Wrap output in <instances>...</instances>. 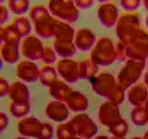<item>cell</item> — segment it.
<instances>
[{"instance_id":"29","label":"cell","mask_w":148,"mask_h":139,"mask_svg":"<svg viewBox=\"0 0 148 139\" xmlns=\"http://www.w3.org/2000/svg\"><path fill=\"white\" fill-rule=\"evenodd\" d=\"M8 8L16 16H24L25 12H30V0H8Z\"/></svg>"},{"instance_id":"34","label":"cell","mask_w":148,"mask_h":139,"mask_svg":"<svg viewBox=\"0 0 148 139\" xmlns=\"http://www.w3.org/2000/svg\"><path fill=\"white\" fill-rule=\"evenodd\" d=\"M115 58L120 63H126L127 62V45L124 42L118 40L115 43Z\"/></svg>"},{"instance_id":"30","label":"cell","mask_w":148,"mask_h":139,"mask_svg":"<svg viewBox=\"0 0 148 139\" xmlns=\"http://www.w3.org/2000/svg\"><path fill=\"white\" fill-rule=\"evenodd\" d=\"M30 102H11L9 111L15 118H25L30 114Z\"/></svg>"},{"instance_id":"17","label":"cell","mask_w":148,"mask_h":139,"mask_svg":"<svg viewBox=\"0 0 148 139\" xmlns=\"http://www.w3.org/2000/svg\"><path fill=\"white\" fill-rule=\"evenodd\" d=\"M56 23L57 18H54L53 15L47 16L38 23H34V31L36 36H39L40 39H51L54 38V30H56Z\"/></svg>"},{"instance_id":"36","label":"cell","mask_w":148,"mask_h":139,"mask_svg":"<svg viewBox=\"0 0 148 139\" xmlns=\"http://www.w3.org/2000/svg\"><path fill=\"white\" fill-rule=\"evenodd\" d=\"M142 5V0H120V6L127 12H135L138 11Z\"/></svg>"},{"instance_id":"39","label":"cell","mask_w":148,"mask_h":139,"mask_svg":"<svg viewBox=\"0 0 148 139\" xmlns=\"http://www.w3.org/2000/svg\"><path fill=\"white\" fill-rule=\"evenodd\" d=\"M9 8L8 6H5V5H2L0 6V24L2 25H6V23H8V18H9Z\"/></svg>"},{"instance_id":"20","label":"cell","mask_w":148,"mask_h":139,"mask_svg":"<svg viewBox=\"0 0 148 139\" xmlns=\"http://www.w3.org/2000/svg\"><path fill=\"white\" fill-rule=\"evenodd\" d=\"M9 99L11 102H30V90L25 82L23 81H16L11 84V90H9Z\"/></svg>"},{"instance_id":"6","label":"cell","mask_w":148,"mask_h":139,"mask_svg":"<svg viewBox=\"0 0 148 139\" xmlns=\"http://www.w3.org/2000/svg\"><path fill=\"white\" fill-rule=\"evenodd\" d=\"M90 85L96 94L109 100L114 91L117 90L118 82H117V78L112 73H99L90 79Z\"/></svg>"},{"instance_id":"38","label":"cell","mask_w":148,"mask_h":139,"mask_svg":"<svg viewBox=\"0 0 148 139\" xmlns=\"http://www.w3.org/2000/svg\"><path fill=\"white\" fill-rule=\"evenodd\" d=\"M54 135H56V129L51 126L49 123H43L42 130H40V133H39L38 139H53Z\"/></svg>"},{"instance_id":"49","label":"cell","mask_w":148,"mask_h":139,"mask_svg":"<svg viewBox=\"0 0 148 139\" xmlns=\"http://www.w3.org/2000/svg\"><path fill=\"white\" fill-rule=\"evenodd\" d=\"M144 139H148V130L145 132V135H144Z\"/></svg>"},{"instance_id":"27","label":"cell","mask_w":148,"mask_h":139,"mask_svg":"<svg viewBox=\"0 0 148 139\" xmlns=\"http://www.w3.org/2000/svg\"><path fill=\"white\" fill-rule=\"evenodd\" d=\"M130 118H132V123L135 126L142 127V126L148 124V108L145 105L133 106L132 112H130Z\"/></svg>"},{"instance_id":"25","label":"cell","mask_w":148,"mask_h":139,"mask_svg":"<svg viewBox=\"0 0 148 139\" xmlns=\"http://www.w3.org/2000/svg\"><path fill=\"white\" fill-rule=\"evenodd\" d=\"M0 38H2V43H16V45H21V40H23V36L12 24L3 25L2 30H0Z\"/></svg>"},{"instance_id":"9","label":"cell","mask_w":148,"mask_h":139,"mask_svg":"<svg viewBox=\"0 0 148 139\" xmlns=\"http://www.w3.org/2000/svg\"><path fill=\"white\" fill-rule=\"evenodd\" d=\"M57 72L60 79L66 81L67 84L76 82L79 78V63L75 62L73 58H60L57 63Z\"/></svg>"},{"instance_id":"13","label":"cell","mask_w":148,"mask_h":139,"mask_svg":"<svg viewBox=\"0 0 148 139\" xmlns=\"http://www.w3.org/2000/svg\"><path fill=\"white\" fill-rule=\"evenodd\" d=\"M97 18L100 24L106 29L115 27L118 20H120V14H118V8L114 3H103L99 6L97 9Z\"/></svg>"},{"instance_id":"47","label":"cell","mask_w":148,"mask_h":139,"mask_svg":"<svg viewBox=\"0 0 148 139\" xmlns=\"http://www.w3.org/2000/svg\"><path fill=\"white\" fill-rule=\"evenodd\" d=\"M15 139H30V138H25V136H21V135H20L18 138H15Z\"/></svg>"},{"instance_id":"14","label":"cell","mask_w":148,"mask_h":139,"mask_svg":"<svg viewBox=\"0 0 148 139\" xmlns=\"http://www.w3.org/2000/svg\"><path fill=\"white\" fill-rule=\"evenodd\" d=\"M42 126L43 123L36 118V117H25V118H21L18 121V126H16V129H18V133L21 136H25V138H36L39 136L40 130H42Z\"/></svg>"},{"instance_id":"52","label":"cell","mask_w":148,"mask_h":139,"mask_svg":"<svg viewBox=\"0 0 148 139\" xmlns=\"http://www.w3.org/2000/svg\"><path fill=\"white\" fill-rule=\"evenodd\" d=\"M73 139H82V138H79V136H75Z\"/></svg>"},{"instance_id":"35","label":"cell","mask_w":148,"mask_h":139,"mask_svg":"<svg viewBox=\"0 0 148 139\" xmlns=\"http://www.w3.org/2000/svg\"><path fill=\"white\" fill-rule=\"evenodd\" d=\"M57 53L54 48H49V47H45V49H43V54H42V62L48 64V66H53L56 62H57Z\"/></svg>"},{"instance_id":"23","label":"cell","mask_w":148,"mask_h":139,"mask_svg":"<svg viewBox=\"0 0 148 139\" xmlns=\"http://www.w3.org/2000/svg\"><path fill=\"white\" fill-rule=\"evenodd\" d=\"M75 34H76V31L73 30L72 24L57 20L56 30H54V39H58V40H73Z\"/></svg>"},{"instance_id":"44","label":"cell","mask_w":148,"mask_h":139,"mask_svg":"<svg viewBox=\"0 0 148 139\" xmlns=\"http://www.w3.org/2000/svg\"><path fill=\"white\" fill-rule=\"evenodd\" d=\"M94 139H111V138H108V136H103V135H97Z\"/></svg>"},{"instance_id":"7","label":"cell","mask_w":148,"mask_h":139,"mask_svg":"<svg viewBox=\"0 0 148 139\" xmlns=\"http://www.w3.org/2000/svg\"><path fill=\"white\" fill-rule=\"evenodd\" d=\"M72 124L75 126L76 135L82 138V139H94L97 136V124L93 121V118L85 114V112H81V114H76L72 120Z\"/></svg>"},{"instance_id":"31","label":"cell","mask_w":148,"mask_h":139,"mask_svg":"<svg viewBox=\"0 0 148 139\" xmlns=\"http://www.w3.org/2000/svg\"><path fill=\"white\" fill-rule=\"evenodd\" d=\"M56 136L57 139H73L76 135L75 126L72 124V121H66V123H60L58 127L56 129Z\"/></svg>"},{"instance_id":"2","label":"cell","mask_w":148,"mask_h":139,"mask_svg":"<svg viewBox=\"0 0 148 139\" xmlns=\"http://www.w3.org/2000/svg\"><path fill=\"white\" fill-rule=\"evenodd\" d=\"M147 62H136V60H127L124 63L123 69L118 72L117 82L120 87H123L124 90H129L132 85L138 84V81L142 78L145 73Z\"/></svg>"},{"instance_id":"10","label":"cell","mask_w":148,"mask_h":139,"mask_svg":"<svg viewBox=\"0 0 148 139\" xmlns=\"http://www.w3.org/2000/svg\"><path fill=\"white\" fill-rule=\"evenodd\" d=\"M97 117H99L100 124L106 126V127H111L120 118H123L120 112V105L114 103L112 100H105L102 103L99 108V112H97Z\"/></svg>"},{"instance_id":"42","label":"cell","mask_w":148,"mask_h":139,"mask_svg":"<svg viewBox=\"0 0 148 139\" xmlns=\"http://www.w3.org/2000/svg\"><path fill=\"white\" fill-rule=\"evenodd\" d=\"M8 124H9V118L5 112H0V132H5L8 129Z\"/></svg>"},{"instance_id":"4","label":"cell","mask_w":148,"mask_h":139,"mask_svg":"<svg viewBox=\"0 0 148 139\" xmlns=\"http://www.w3.org/2000/svg\"><path fill=\"white\" fill-rule=\"evenodd\" d=\"M48 9L54 18L64 23H76L79 18V9L73 0H49Z\"/></svg>"},{"instance_id":"16","label":"cell","mask_w":148,"mask_h":139,"mask_svg":"<svg viewBox=\"0 0 148 139\" xmlns=\"http://www.w3.org/2000/svg\"><path fill=\"white\" fill-rule=\"evenodd\" d=\"M73 42L79 51H91L97 39H96V34L90 29H79L75 34Z\"/></svg>"},{"instance_id":"41","label":"cell","mask_w":148,"mask_h":139,"mask_svg":"<svg viewBox=\"0 0 148 139\" xmlns=\"http://www.w3.org/2000/svg\"><path fill=\"white\" fill-rule=\"evenodd\" d=\"M73 3L76 5L78 9H90L94 5V0H73Z\"/></svg>"},{"instance_id":"28","label":"cell","mask_w":148,"mask_h":139,"mask_svg":"<svg viewBox=\"0 0 148 139\" xmlns=\"http://www.w3.org/2000/svg\"><path fill=\"white\" fill-rule=\"evenodd\" d=\"M12 25L18 30V33L21 34L23 38H27L32 34V30L34 29L33 25H32V20H30V16H16L15 21L12 23Z\"/></svg>"},{"instance_id":"1","label":"cell","mask_w":148,"mask_h":139,"mask_svg":"<svg viewBox=\"0 0 148 139\" xmlns=\"http://www.w3.org/2000/svg\"><path fill=\"white\" fill-rule=\"evenodd\" d=\"M90 60L96 63L99 67H108L114 62L115 58V43L109 38H100L96 42L94 48L90 51Z\"/></svg>"},{"instance_id":"53","label":"cell","mask_w":148,"mask_h":139,"mask_svg":"<svg viewBox=\"0 0 148 139\" xmlns=\"http://www.w3.org/2000/svg\"><path fill=\"white\" fill-rule=\"evenodd\" d=\"M145 106H147V108H148V100H147V103H145Z\"/></svg>"},{"instance_id":"51","label":"cell","mask_w":148,"mask_h":139,"mask_svg":"<svg viewBox=\"0 0 148 139\" xmlns=\"http://www.w3.org/2000/svg\"><path fill=\"white\" fill-rule=\"evenodd\" d=\"M132 139H144V138H139V136H135V138H132Z\"/></svg>"},{"instance_id":"43","label":"cell","mask_w":148,"mask_h":139,"mask_svg":"<svg viewBox=\"0 0 148 139\" xmlns=\"http://www.w3.org/2000/svg\"><path fill=\"white\" fill-rule=\"evenodd\" d=\"M144 84L148 87V71H145V73H144Z\"/></svg>"},{"instance_id":"21","label":"cell","mask_w":148,"mask_h":139,"mask_svg":"<svg viewBox=\"0 0 148 139\" xmlns=\"http://www.w3.org/2000/svg\"><path fill=\"white\" fill-rule=\"evenodd\" d=\"M0 54L5 63H18L21 54V45H16V43H2V48H0Z\"/></svg>"},{"instance_id":"11","label":"cell","mask_w":148,"mask_h":139,"mask_svg":"<svg viewBox=\"0 0 148 139\" xmlns=\"http://www.w3.org/2000/svg\"><path fill=\"white\" fill-rule=\"evenodd\" d=\"M16 76L18 79L23 82H36L39 81L40 76V69L38 67L36 62H32V60H23L16 66Z\"/></svg>"},{"instance_id":"15","label":"cell","mask_w":148,"mask_h":139,"mask_svg":"<svg viewBox=\"0 0 148 139\" xmlns=\"http://www.w3.org/2000/svg\"><path fill=\"white\" fill-rule=\"evenodd\" d=\"M127 100L132 106L145 105L148 100V87L144 82H138L127 90Z\"/></svg>"},{"instance_id":"55","label":"cell","mask_w":148,"mask_h":139,"mask_svg":"<svg viewBox=\"0 0 148 139\" xmlns=\"http://www.w3.org/2000/svg\"><path fill=\"white\" fill-rule=\"evenodd\" d=\"M0 2H2V3H3V2H6V0H0Z\"/></svg>"},{"instance_id":"26","label":"cell","mask_w":148,"mask_h":139,"mask_svg":"<svg viewBox=\"0 0 148 139\" xmlns=\"http://www.w3.org/2000/svg\"><path fill=\"white\" fill-rule=\"evenodd\" d=\"M96 75H99V66L93 63L91 60H82L79 62V78L81 79H91Z\"/></svg>"},{"instance_id":"8","label":"cell","mask_w":148,"mask_h":139,"mask_svg":"<svg viewBox=\"0 0 148 139\" xmlns=\"http://www.w3.org/2000/svg\"><path fill=\"white\" fill-rule=\"evenodd\" d=\"M43 49H45V47H43L39 36L30 34L27 38H23V40H21V54L27 60H32V62L42 60Z\"/></svg>"},{"instance_id":"33","label":"cell","mask_w":148,"mask_h":139,"mask_svg":"<svg viewBox=\"0 0 148 139\" xmlns=\"http://www.w3.org/2000/svg\"><path fill=\"white\" fill-rule=\"evenodd\" d=\"M109 132L112 136H117V138H126L127 132H129V123L124 118H120L117 123H114L109 127Z\"/></svg>"},{"instance_id":"48","label":"cell","mask_w":148,"mask_h":139,"mask_svg":"<svg viewBox=\"0 0 148 139\" xmlns=\"http://www.w3.org/2000/svg\"><path fill=\"white\" fill-rule=\"evenodd\" d=\"M145 25H147V29H148V15H147V18H145Z\"/></svg>"},{"instance_id":"12","label":"cell","mask_w":148,"mask_h":139,"mask_svg":"<svg viewBox=\"0 0 148 139\" xmlns=\"http://www.w3.org/2000/svg\"><path fill=\"white\" fill-rule=\"evenodd\" d=\"M45 114L49 120L56 121V123H66L69 120V114H71V109H69L66 102H60V100H51L48 102V105L45 108Z\"/></svg>"},{"instance_id":"24","label":"cell","mask_w":148,"mask_h":139,"mask_svg":"<svg viewBox=\"0 0 148 139\" xmlns=\"http://www.w3.org/2000/svg\"><path fill=\"white\" fill-rule=\"evenodd\" d=\"M58 81V72H57V67H53V66H48L45 64L42 69H40V76H39V82L49 88L54 82Z\"/></svg>"},{"instance_id":"32","label":"cell","mask_w":148,"mask_h":139,"mask_svg":"<svg viewBox=\"0 0 148 139\" xmlns=\"http://www.w3.org/2000/svg\"><path fill=\"white\" fill-rule=\"evenodd\" d=\"M51 12L47 6H43V5H36V6H33L30 12H29V16H30V20L33 23H38L43 18H47V16H49Z\"/></svg>"},{"instance_id":"37","label":"cell","mask_w":148,"mask_h":139,"mask_svg":"<svg viewBox=\"0 0 148 139\" xmlns=\"http://www.w3.org/2000/svg\"><path fill=\"white\" fill-rule=\"evenodd\" d=\"M127 99V90H124L123 87H117V90L114 91V94L111 96V99L109 100H112L114 103H117V105H121L124 100Z\"/></svg>"},{"instance_id":"19","label":"cell","mask_w":148,"mask_h":139,"mask_svg":"<svg viewBox=\"0 0 148 139\" xmlns=\"http://www.w3.org/2000/svg\"><path fill=\"white\" fill-rule=\"evenodd\" d=\"M49 94L54 100H60V102H67L69 96L72 94V87L71 84H67L63 79H58L57 82H54L53 85L49 87Z\"/></svg>"},{"instance_id":"50","label":"cell","mask_w":148,"mask_h":139,"mask_svg":"<svg viewBox=\"0 0 148 139\" xmlns=\"http://www.w3.org/2000/svg\"><path fill=\"white\" fill-rule=\"evenodd\" d=\"M111 139H126V138H117V136H112Z\"/></svg>"},{"instance_id":"45","label":"cell","mask_w":148,"mask_h":139,"mask_svg":"<svg viewBox=\"0 0 148 139\" xmlns=\"http://www.w3.org/2000/svg\"><path fill=\"white\" fill-rule=\"evenodd\" d=\"M97 2H99L100 5H103V3H111V0H97Z\"/></svg>"},{"instance_id":"3","label":"cell","mask_w":148,"mask_h":139,"mask_svg":"<svg viewBox=\"0 0 148 139\" xmlns=\"http://www.w3.org/2000/svg\"><path fill=\"white\" fill-rule=\"evenodd\" d=\"M141 30V18L136 12H127L120 16L115 25V34L118 40L124 42L126 45L132 40V38Z\"/></svg>"},{"instance_id":"54","label":"cell","mask_w":148,"mask_h":139,"mask_svg":"<svg viewBox=\"0 0 148 139\" xmlns=\"http://www.w3.org/2000/svg\"><path fill=\"white\" fill-rule=\"evenodd\" d=\"M147 69H148V58H147Z\"/></svg>"},{"instance_id":"5","label":"cell","mask_w":148,"mask_h":139,"mask_svg":"<svg viewBox=\"0 0 148 139\" xmlns=\"http://www.w3.org/2000/svg\"><path fill=\"white\" fill-rule=\"evenodd\" d=\"M148 58V33L139 30L127 43V60L136 62H147Z\"/></svg>"},{"instance_id":"40","label":"cell","mask_w":148,"mask_h":139,"mask_svg":"<svg viewBox=\"0 0 148 139\" xmlns=\"http://www.w3.org/2000/svg\"><path fill=\"white\" fill-rule=\"evenodd\" d=\"M9 90H11V84L8 82L5 78H0V96L5 97L9 94Z\"/></svg>"},{"instance_id":"18","label":"cell","mask_w":148,"mask_h":139,"mask_svg":"<svg viewBox=\"0 0 148 139\" xmlns=\"http://www.w3.org/2000/svg\"><path fill=\"white\" fill-rule=\"evenodd\" d=\"M66 103H67L69 109L72 112H76V114H81V112H85L88 109V97L78 90L72 91V94L69 96Z\"/></svg>"},{"instance_id":"22","label":"cell","mask_w":148,"mask_h":139,"mask_svg":"<svg viewBox=\"0 0 148 139\" xmlns=\"http://www.w3.org/2000/svg\"><path fill=\"white\" fill-rule=\"evenodd\" d=\"M53 48L56 49V53L60 58H72L75 57L76 54V45L73 40H58V39H54V45Z\"/></svg>"},{"instance_id":"46","label":"cell","mask_w":148,"mask_h":139,"mask_svg":"<svg viewBox=\"0 0 148 139\" xmlns=\"http://www.w3.org/2000/svg\"><path fill=\"white\" fill-rule=\"evenodd\" d=\"M142 3H144V8L148 11V0H142Z\"/></svg>"}]
</instances>
